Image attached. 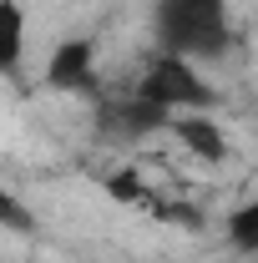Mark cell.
Instances as JSON below:
<instances>
[{"instance_id":"5b68a950","label":"cell","mask_w":258,"mask_h":263,"mask_svg":"<svg viewBox=\"0 0 258 263\" xmlns=\"http://www.w3.org/2000/svg\"><path fill=\"white\" fill-rule=\"evenodd\" d=\"M26 35H31V21H26V5L21 0H0V71H21L26 61Z\"/></svg>"},{"instance_id":"52a82bcc","label":"cell","mask_w":258,"mask_h":263,"mask_svg":"<svg viewBox=\"0 0 258 263\" xmlns=\"http://www.w3.org/2000/svg\"><path fill=\"white\" fill-rule=\"evenodd\" d=\"M0 228H10V233L31 228V213H26V202L10 193V187H0Z\"/></svg>"},{"instance_id":"277c9868","label":"cell","mask_w":258,"mask_h":263,"mask_svg":"<svg viewBox=\"0 0 258 263\" xmlns=\"http://www.w3.org/2000/svg\"><path fill=\"white\" fill-rule=\"evenodd\" d=\"M162 132H172L182 152H193L197 162H213V167L228 162V152H233V147H228V132L218 127L208 111H177V117H167Z\"/></svg>"},{"instance_id":"8992f818","label":"cell","mask_w":258,"mask_h":263,"mask_svg":"<svg viewBox=\"0 0 258 263\" xmlns=\"http://www.w3.org/2000/svg\"><path fill=\"white\" fill-rule=\"evenodd\" d=\"M223 233H228V243H233V248H243L248 258H258V193L243 197V202L228 213Z\"/></svg>"},{"instance_id":"7a4b0ae2","label":"cell","mask_w":258,"mask_h":263,"mask_svg":"<svg viewBox=\"0 0 258 263\" xmlns=\"http://www.w3.org/2000/svg\"><path fill=\"white\" fill-rule=\"evenodd\" d=\"M127 91L142 97L147 106L167 111V117H177V111H208L218 101L213 81L202 76V66L188 61V56H167V51H152L142 61V71H137V81Z\"/></svg>"},{"instance_id":"3957f363","label":"cell","mask_w":258,"mask_h":263,"mask_svg":"<svg viewBox=\"0 0 258 263\" xmlns=\"http://www.w3.org/2000/svg\"><path fill=\"white\" fill-rule=\"evenodd\" d=\"M46 86L71 91V97H101V71H97V41L71 35L46 56Z\"/></svg>"},{"instance_id":"6da1fadb","label":"cell","mask_w":258,"mask_h":263,"mask_svg":"<svg viewBox=\"0 0 258 263\" xmlns=\"http://www.w3.org/2000/svg\"><path fill=\"white\" fill-rule=\"evenodd\" d=\"M233 46V15L228 0H157L152 5V51L213 61Z\"/></svg>"}]
</instances>
